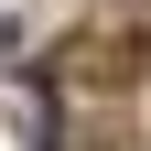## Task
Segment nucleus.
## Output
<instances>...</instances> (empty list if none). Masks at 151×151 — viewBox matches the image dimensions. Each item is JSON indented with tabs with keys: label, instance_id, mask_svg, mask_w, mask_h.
<instances>
[{
	"label": "nucleus",
	"instance_id": "nucleus-1",
	"mask_svg": "<svg viewBox=\"0 0 151 151\" xmlns=\"http://www.w3.org/2000/svg\"><path fill=\"white\" fill-rule=\"evenodd\" d=\"M65 65H76V76H97V86H129V76H140V43H129V32H119V43H76Z\"/></svg>",
	"mask_w": 151,
	"mask_h": 151
},
{
	"label": "nucleus",
	"instance_id": "nucleus-2",
	"mask_svg": "<svg viewBox=\"0 0 151 151\" xmlns=\"http://www.w3.org/2000/svg\"><path fill=\"white\" fill-rule=\"evenodd\" d=\"M119 11H140V0H119Z\"/></svg>",
	"mask_w": 151,
	"mask_h": 151
}]
</instances>
